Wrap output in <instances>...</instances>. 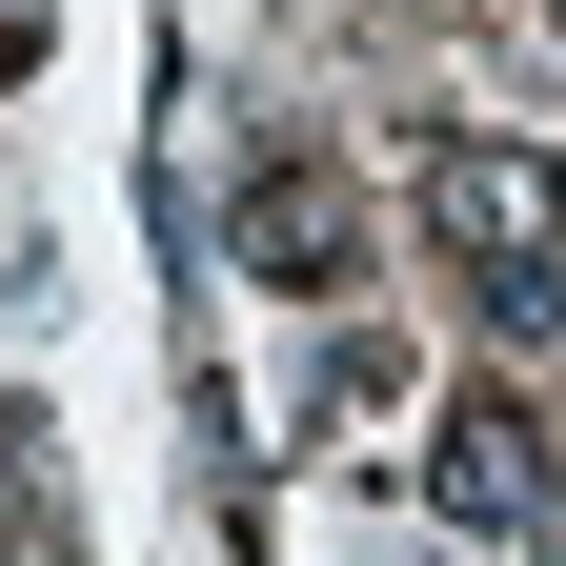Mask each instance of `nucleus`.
<instances>
[{
  "label": "nucleus",
  "instance_id": "1",
  "mask_svg": "<svg viewBox=\"0 0 566 566\" xmlns=\"http://www.w3.org/2000/svg\"><path fill=\"white\" fill-rule=\"evenodd\" d=\"M405 202H424V243L465 263V304L506 324V344L566 324V163H546V142H424Z\"/></svg>",
  "mask_w": 566,
  "mask_h": 566
},
{
  "label": "nucleus",
  "instance_id": "2",
  "mask_svg": "<svg viewBox=\"0 0 566 566\" xmlns=\"http://www.w3.org/2000/svg\"><path fill=\"white\" fill-rule=\"evenodd\" d=\"M223 243H243V283H304V304H344V283H365V182H344L324 142H263V163H243V202H223Z\"/></svg>",
  "mask_w": 566,
  "mask_h": 566
},
{
  "label": "nucleus",
  "instance_id": "3",
  "mask_svg": "<svg viewBox=\"0 0 566 566\" xmlns=\"http://www.w3.org/2000/svg\"><path fill=\"white\" fill-rule=\"evenodd\" d=\"M424 506H446V526H546V506H566V485H546V424H526L506 385H465L446 446H424Z\"/></svg>",
  "mask_w": 566,
  "mask_h": 566
},
{
  "label": "nucleus",
  "instance_id": "4",
  "mask_svg": "<svg viewBox=\"0 0 566 566\" xmlns=\"http://www.w3.org/2000/svg\"><path fill=\"white\" fill-rule=\"evenodd\" d=\"M546 566H566V506H546Z\"/></svg>",
  "mask_w": 566,
  "mask_h": 566
}]
</instances>
